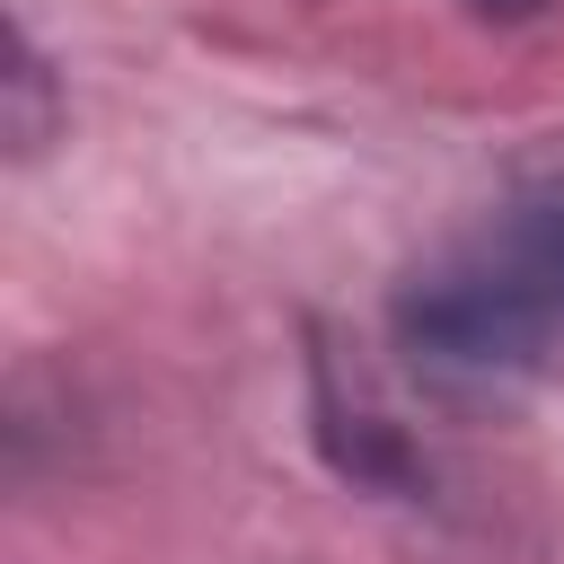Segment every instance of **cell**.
I'll list each match as a JSON object with an SVG mask.
<instances>
[{
  "instance_id": "obj_1",
  "label": "cell",
  "mask_w": 564,
  "mask_h": 564,
  "mask_svg": "<svg viewBox=\"0 0 564 564\" xmlns=\"http://www.w3.org/2000/svg\"><path fill=\"white\" fill-rule=\"evenodd\" d=\"M405 335L441 361H538L564 344V203L520 212L485 256L405 291Z\"/></svg>"
},
{
  "instance_id": "obj_2",
  "label": "cell",
  "mask_w": 564,
  "mask_h": 564,
  "mask_svg": "<svg viewBox=\"0 0 564 564\" xmlns=\"http://www.w3.org/2000/svg\"><path fill=\"white\" fill-rule=\"evenodd\" d=\"M467 9H485V18H538L546 0H467Z\"/></svg>"
}]
</instances>
